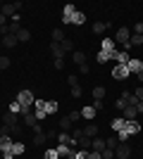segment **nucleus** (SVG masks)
Here are the masks:
<instances>
[{
	"mask_svg": "<svg viewBox=\"0 0 143 159\" xmlns=\"http://www.w3.org/2000/svg\"><path fill=\"white\" fill-rule=\"evenodd\" d=\"M131 74H129V69H126V64H115L112 66V79L115 81H126Z\"/></svg>",
	"mask_w": 143,
	"mask_h": 159,
	"instance_id": "1",
	"label": "nucleus"
},
{
	"mask_svg": "<svg viewBox=\"0 0 143 159\" xmlns=\"http://www.w3.org/2000/svg\"><path fill=\"white\" fill-rule=\"evenodd\" d=\"M129 38H131V31L126 26H119L115 31V43H119V45H126L129 43Z\"/></svg>",
	"mask_w": 143,
	"mask_h": 159,
	"instance_id": "2",
	"label": "nucleus"
},
{
	"mask_svg": "<svg viewBox=\"0 0 143 159\" xmlns=\"http://www.w3.org/2000/svg\"><path fill=\"white\" fill-rule=\"evenodd\" d=\"M45 102H48V100H34V116L38 121H43L48 116V114H45Z\"/></svg>",
	"mask_w": 143,
	"mask_h": 159,
	"instance_id": "3",
	"label": "nucleus"
},
{
	"mask_svg": "<svg viewBox=\"0 0 143 159\" xmlns=\"http://www.w3.org/2000/svg\"><path fill=\"white\" fill-rule=\"evenodd\" d=\"M129 157H131L129 143H119V145L115 147V159H129Z\"/></svg>",
	"mask_w": 143,
	"mask_h": 159,
	"instance_id": "4",
	"label": "nucleus"
},
{
	"mask_svg": "<svg viewBox=\"0 0 143 159\" xmlns=\"http://www.w3.org/2000/svg\"><path fill=\"white\" fill-rule=\"evenodd\" d=\"M117 43H115V38H102V43H100V50L102 52H107V55H112V60H115V52H117Z\"/></svg>",
	"mask_w": 143,
	"mask_h": 159,
	"instance_id": "5",
	"label": "nucleus"
},
{
	"mask_svg": "<svg viewBox=\"0 0 143 159\" xmlns=\"http://www.w3.org/2000/svg\"><path fill=\"white\" fill-rule=\"evenodd\" d=\"M21 7V2H10V5H0V14H5V17H10L12 19L14 14H17V10Z\"/></svg>",
	"mask_w": 143,
	"mask_h": 159,
	"instance_id": "6",
	"label": "nucleus"
},
{
	"mask_svg": "<svg viewBox=\"0 0 143 159\" xmlns=\"http://www.w3.org/2000/svg\"><path fill=\"white\" fill-rule=\"evenodd\" d=\"M34 93H31V90H19V95H17V102H21V105L24 107H31L34 105Z\"/></svg>",
	"mask_w": 143,
	"mask_h": 159,
	"instance_id": "7",
	"label": "nucleus"
},
{
	"mask_svg": "<svg viewBox=\"0 0 143 159\" xmlns=\"http://www.w3.org/2000/svg\"><path fill=\"white\" fill-rule=\"evenodd\" d=\"M55 150H57V154H60V157H64V159H67V157H74V147H72V145H62V143H57V147H55Z\"/></svg>",
	"mask_w": 143,
	"mask_h": 159,
	"instance_id": "8",
	"label": "nucleus"
},
{
	"mask_svg": "<svg viewBox=\"0 0 143 159\" xmlns=\"http://www.w3.org/2000/svg\"><path fill=\"white\" fill-rule=\"evenodd\" d=\"M126 69H129V74H141L143 71V60H134V57H131L129 60V64H126Z\"/></svg>",
	"mask_w": 143,
	"mask_h": 159,
	"instance_id": "9",
	"label": "nucleus"
},
{
	"mask_svg": "<svg viewBox=\"0 0 143 159\" xmlns=\"http://www.w3.org/2000/svg\"><path fill=\"white\" fill-rule=\"evenodd\" d=\"M136 116H138L136 105H126V107H124V119H126V121H136Z\"/></svg>",
	"mask_w": 143,
	"mask_h": 159,
	"instance_id": "10",
	"label": "nucleus"
},
{
	"mask_svg": "<svg viewBox=\"0 0 143 159\" xmlns=\"http://www.w3.org/2000/svg\"><path fill=\"white\" fill-rule=\"evenodd\" d=\"M17 43H19V40H17V36H12V33H5L2 40H0V45H2V48H14Z\"/></svg>",
	"mask_w": 143,
	"mask_h": 159,
	"instance_id": "11",
	"label": "nucleus"
},
{
	"mask_svg": "<svg viewBox=\"0 0 143 159\" xmlns=\"http://www.w3.org/2000/svg\"><path fill=\"white\" fill-rule=\"evenodd\" d=\"M2 124H5V126H10V128H14V126H19V119H17V114L7 112L5 116H2Z\"/></svg>",
	"mask_w": 143,
	"mask_h": 159,
	"instance_id": "12",
	"label": "nucleus"
},
{
	"mask_svg": "<svg viewBox=\"0 0 143 159\" xmlns=\"http://www.w3.org/2000/svg\"><path fill=\"white\" fill-rule=\"evenodd\" d=\"M115 60H117V64H129V50H117L115 52Z\"/></svg>",
	"mask_w": 143,
	"mask_h": 159,
	"instance_id": "13",
	"label": "nucleus"
},
{
	"mask_svg": "<svg viewBox=\"0 0 143 159\" xmlns=\"http://www.w3.org/2000/svg\"><path fill=\"white\" fill-rule=\"evenodd\" d=\"M12 143L14 140L10 135H0V152H7V150H12Z\"/></svg>",
	"mask_w": 143,
	"mask_h": 159,
	"instance_id": "14",
	"label": "nucleus"
},
{
	"mask_svg": "<svg viewBox=\"0 0 143 159\" xmlns=\"http://www.w3.org/2000/svg\"><path fill=\"white\" fill-rule=\"evenodd\" d=\"M105 150V140L102 138H93L91 140V152H102Z\"/></svg>",
	"mask_w": 143,
	"mask_h": 159,
	"instance_id": "15",
	"label": "nucleus"
},
{
	"mask_svg": "<svg viewBox=\"0 0 143 159\" xmlns=\"http://www.w3.org/2000/svg\"><path fill=\"white\" fill-rule=\"evenodd\" d=\"M24 152H26V145H24L21 140H14V143H12V154H14V157H19V154H24Z\"/></svg>",
	"mask_w": 143,
	"mask_h": 159,
	"instance_id": "16",
	"label": "nucleus"
},
{
	"mask_svg": "<svg viewBox=\"0 0 143 159\" xmlns=\"http://www.w3.org/2000/svg\"><path fill=\"white\" fill-rule=\"evenodd\" d=\"M124 128H126V119H124V116H117V119H112V131H124Z\"/></svg>",
	"mask_w": 143,
	"mask_h": 159,
	"instance_id": "17",
	"label": "nucleus"
},
{
	"mask_svg": "<svg viewBox=\"0 0 143 159\" xmlns=\"http://www.w3.org/2000/svg\"><path fill=\"white\" fill-rule=\"evenodd\" d=\"M57 143H62V145H72V147L76 145L74 140H72V135H69V133H64V131H62V133H57Z\"/></svg>",
	"mask_w": 143,
	"mask_h": 159,
	"instance_id": "18",
	"label": "nucleus"
},
{
	"mask_svg": "<svg viewBox=\"0 0 143 159\" xmlns=\"http://www.w3.org/2000/svg\"><path fill=\"white\" fill-rule=\"evenodd\" d=\"M83 135H86V138H98V126H95V124H88V126L83 128Z\"/></svg>",
	"mask_w": 143,
	"mask_h": 159,
	"instance_id": "19",
	"label": "nucleus"
},
{
	"mask_svg": "<svg viewBox=\"0 0 143 159\" xmlns=\"http://www.w3.org/2000/svg\"><path fill=\"white\" fill-rule=\"evenodd\" d=\"M95 114H98V112L93 109V105H88V107H83V109H81V116H83V119H88V121L95 119Z\"/></svg>",
	"mask_w": 143,
	"mask_h": 159,
	"instance_id": "20",
	"label": "nucleus"
},
{
	"mask_svg": "<svg viewBox=\"0 0 143 159\" xmlns=\"http://www.w3.org/2000/svg\"><path fill=\"white\" fill-rule=\"evenodd\" d=\"M50 50H53L55 60H62V57H64V48H62L60 43H53V45H50Z\"/></svg>",
	"mask_w": 143,
	"mask_h": 159,
	"instance_id": "21",
	"label": "nucleus"
},
{
	"mask_svg": "<svg viewBox=\"0 0 143 159\" xmlns=\"http://www.w3.org/2000/svg\"><path fill=\"white\" fill-rule=\"evenodd\" d=\"M126 131H129V135H136V133H141V124L138 121H126Z\"/></svg>",
	"mask_w": 143,
	"mask_h": 159,
	"instance_id": "22",
	"label": "nucleus"
},
{
	"mask_svg": "<svg viewBox=\"0 0 143 159\" xmlns=\"http://www.w3.org/2000/svg\"><path fill=\"white\" fill-rule=\"evenodd\" d=\"M69 21H72V24H83V21H86V14H83L81 10H76V12L72 14V19H69Z\"/></svg>",
	"mask_w": 143,
	"mask_h": 159,
	"instance_id": "23",
	"label": "nucleus"
},
{
	"mask_svg": "<svg viewBox=\"0 0 143 159\" xmlns=\"http://www.w3.org/2000/svg\"><path fill=\"white\" fill-rule=\"evenodd\" d=\"M29 38H31V33H29V29H24V26H21L19 31H17V40H19V43H26Z\"/></svg>",
	"mask_w": 143,
	"mask_h": 159,
	"instance_id": "24",
	"label": "nucleus"
},
{
	"mask_svg": "<svg viewBox=\"0 0 143 159\" xmlns=\"http://www.w3.org/2000/svg\"><path fill=\"white\" fill-rule=\"evenodd\" d=\"M72 62H74V64H86V55L83 52H79V50H76V52H72Z\"/></svg>",
	"mask_w": 143,
	"mask_h": 159,
	"instance_id": "25",
	"label": "nucleus"
},
{
	"mask_svg": "<svg viewBox=\"0 0 143 159\" xmlns=\"http://www.w3.org/2000/svg\"><path fill=\"white\" fill-rule=\"evenodd\" d=\"M72 126H74V121L69 119V116H64V119L60 121V131H64V133H69V131H72Z\"/></svg>",
	"mask_w": 143,
	"mask_h": 159,
	"instance_id": "26",
	"label": "nucleus"
},
{
	"mask_svg": "<svg viewBox=\"0 0 143 159\" xmlns=\"http://www.w3.org/2000/svg\"><path fill=\"white\" fill-rule=\"evenodd\" d=\"M53 43H64V31L62 29H53Z\"/></svg>",
	"mask_w": 143,
	"mask_h": 159,
	"instance_id": "27",
	"label": "nucleus"
},
{
	"mask_svg": "<svg viewBox=\"0 0 143 159\" xmlns=\"http://www.w3.org/2000/svg\"><path fill=\"white\" fill-rule=\"evenodd\" d=\"M102 98H105V88H102V86H95L93 88V100H102Z\"/></svg>",
	"mask_w": 143,
	"mask_h": 159,
	"instance_id": "28",
	"label": "nucleus"
},
{
	"mask_svg": "<svg viewBox=\"0 0 143 159\" xmlns=\"http://www.w3.org/2000/svg\"><path fill=\"white\" fill-rule=\"evenodd\" d=\"M24 124H26V126H29V128H34V126H36V124H38V119H36L34 114H26V116H24Z\"/></svg>",
	"mask_w": 143,
	"mask_h": 159,
	"instance_id": "29",
	"label": "nucleus"
},
{
	"mask_svg": "<svg viewBox=\"0 0 143 159\" xmlns=\"http://www.w3.org/2000/svg\"><path fill=\"white\" fill-rule=\"evenodd\" d=\"M95 60L100 62V64H105V62H110V60H112V55H107V52H102V50H100V52L95 55Z\"/></svg>",
	"mask_w": 143,
	"mask_h": 159,
	"instance_id": "30",
	"label": "nucleus"
},
{
	"mask_svg": "<svg viewBox=\"0 0 143 159\" xmlns=\"http://www.w3.org/2000/svg\"><path fill=\"white\" fill-rule=\"evenodd\" d=\"M81 138H83V128H74V131H72V140H74V143H79Z\"/></svg>",
	"mask_w": 143,
	"mask_h": 159,
	"instance_id": "31",
	"label": "nucleus"
},
{
	"mask_svg": "<svg viewBox=\"0 0 143 159\" xmlns=\"http://www.w3.org/2000/svg\"><path fill=\"white\" fill-rule=\"evenodd\" d=\"M55 112H57V102L55 100L53 102H45V114H55Z\"/></svg>",
	"mask_w": 143,
	"mask_h": 159,
	"instance_id": "32",
	"label": "nucleus"
},
{
	"mask_svg": "<svg viewBox=\"0 0 143 159\" xmlns=\"http://www.w3.org/2000/svg\"><path fill=\"white\" fill-rule=\"evenodd\" d=\"M45 140H48V138H45V133L41 131V133H36V138H34V145H43Z\"/></svg>",
	"mask_w": 143,
	"mask_h": 159,
	"instance_id": "33",
	"label": "nucleus"
},
{
	"mask_svg": "<svg viewBox=\"0 0 143 159\" xmlns=\"http://www.w3.org/2000/svg\"><path fill=\"white\" fill-rule=\"evenodd\" d=\"M100 157H102V159H115V150H110V147H105V150L100 152Z\"/></svg>",
	"mask_w": 143,
	"mask_h": 159,
	"instance_id": "34",
	"label": "nucleus"
},
{
	"mask_svg": "<svg viewBox=\"0 0 143 159\" xmlns=\"http://www.w3.org/2000/svg\"><path fill=\"white\" fill-rule=\"evenodd\" d=\"M105 29H107V24H102V21H95L93 24V33H102Z\"/></svg>",
	"mask_w": 143,
	"mask_h": 159,
	"instance_id": "35",
	"label": "nucleus"
},
{
	"mask_svg": "<svg viewBox=\"0 0 143 159\" xmlns=\"http://www.w3.org/2000/svg\"><path fill=\"white\" fill-rule=\"evenodd\" d=\"M79 145H81V150H88V152H91V138H86V135H83V138L79 140Z\"/></svg>",
	"mask_w": 143,
	"mask_h": 159,
	"instance_id": "36",
	"label": "nucleus"
},
{
	"mask_svg": "<svg viewBox=\"0 0 143 159\" xmlns=\"http://www.w3.org/2000/svg\"><path fill=\"white\" fill-rule=\"evenodd\" d=\"M43 159H60V154H57V150H45Z\"/></svg>",
	"mask_w": 143,
	"mask_h": 159,
	"instance_id": "37",
	"label": "nucleus"
},
{
	"mask_svg": "<svg viewBox=\"0 0 143 159\" xmlns=\"http://www.w3.org/2000/svg\"><path fill=\"white\" fill-rule=\"evenodd\" d=\"M10 64H12V62H10V57H5V55H0V71H2V69H7Z\"/></svg>",
	"mask_w": 143,
	"mask_h": 159,
	"instance_id": "38",
	"label": "nucleus"
},
{
	"mask_svg": "<svg viewBox=\"0 0 143 159\" xmlns=\"http://www.w3.org/2000/svg\"><path fill=\"white\" fill-rule=\"evenodd\" d=\"M74 159H91V152L88 150H79V152L74 154Z\"/></svg>",
	"mask_w": 143,
	"mask_h": 159,
	"instance_id": "39",
	"label": "nucleus"
},
{
	"mask_svg": "<svg viewBox=\"0 0 143 159\" xmlns=\"http://www.w3.org/2000/svg\"><path fill=\"white\" fill-rule=\"evenodd\" d=\"M62 48H64V52H72V48H74V43H72V38H64V43H60Z\"/></svg>",
	"mask_w": 143,
	"mask_h": 159,
	"instance_id": "40",
	"label": "nucleus"
},
{
	"mask_svg": "<svg viewBox=\"0 0 143 159\" xmlns=\"http://www.w3.org/2000/svg\"><path fill=\"white\" fill-rule=\"evenodd\" d=\"M117 145H119V140H117V138H107V140H105V147H110V150H115Z\"/></svg>",
	"mask_w": 143,
	"mask_h": 159,
	"instance_id": "41",
	"label": "nucleus"
},
{
	"mask_svg": "<svg viewBox=\"0 0 143 159\" xmlns=\"http://www.w3.org/2000/svg\"><path fill=\"white\" fill-rule=\"evenodd\" d=\"M67 83H69V86H72V88H74V86H79V76H76V74H69Z\"/></svg>",
	"mask_w": 143,
	"mask_h": 159,
	"instance_id": "42",
	"label": "nucleus"
},
{
	"mask_svg": "<svg viewBox=\"0 0 143 159\" xmlns=\"http://www.w3.org/2000/svg\"><path fill=\"white\" fill-rule=\"evenodd\" d=\"M131 95H134V98H136L138 102H143V86H141V88H136V90H134Z\"/></svg>",
	"mask_w": 143,
	"mask_h": 159,
	"instance_id": "43",
	"label": "nucleus"
},
{
	"mask_svg": "<svg viewBox=\"0 0 143 159\" xmlns=\"http://www.w3.org/2000/svg\"><path fill=\"white\" fill-rule=\"evenodd\" d=\"M93 109H95V112H102V109H105V102H102V100H95V102H93Z\"/></svg>",
	"mask_w": 143,
	"mask_h": 159,
	"instance_id": "44",
	"label": "nucleus"
},
{
	"mask_svg": "<svg viewBox=\"0 0 143 159\" xmlns=\"http://www.w3.org/2000/svg\"><path fill=\"white\" fill-rule=\"evenodd\" d=\"M115 107L119 109V112H124V107H126V100H124V98H119V100L115 102Z\"/></svg>",
	"mask_w": 143,
	"mask_h": 159,
	"instance_id": "45",
	"label": "nucleus"
},
{
	"mask_svg": "<svg viewBox=\"0 0 143 159\" xmlns=\"http://www.w3.org/2000/svg\"><path fill=\"white\" fill-rule=\"evenodd\" d=\"M45 138H48V140H57V131H55V128L45 131Z\"/></svg>",
	"mask_w": 143,
	"mask_h": 159,
	"instance_id": "46",
	"label": "nucleus"
},
{
	"mask_svg": "<svg viewBox=\"0 0 143 159\" xmlns=\"http://www.w3.org/2000/svg\"><path fill=\"white\" fill-rule=\"evenodd\" d=\"M131 33H138V36H143V21L134 24V31H131Z\"/></svg>",
	"mask_w": 143,
	"mask_h": 159,
	"instance_id": "47",
	"label": "nucleus"
},
{
	"mask_svg": "<svg viewBox=\"0 0 143 159\" xmlns=\"http://www.w3.org/2000/svg\"><path fill=\"white\" fill-rule=\"evenodd\" d=\"M72 98H81V86H74V88H72Z\"/></svg>",
	"mask_w": 143,
	"mask_h": 159,
	"instance_id": "48",
	"label": "nucleus"
},
{
	"mask_svg": "<svg viewBox=\"0 0 143 159\" xmlns=\"http://www.w3.org/2000/svg\"><path fill=\"white\" fill-rule=\"evenodd\" d=\"M67 116H69V119H72V121H76V119H79V116H81V112H72V114H67Z\"/></svg>",
	"mask_w": 143,
	"mask_h": 159,
	"instance_id": "49",
	"label": "nucleus"
},
{
	"mask_svg": "<svg viewBox=\"0 0 143 159\" xmlns=\"http://www.w3.org/2000/svg\"><path fill=\"white\" fill-rule=\"evenodd\" d=\"M79 71H81V74H88L91 69H88V64H81V66H79Z\"/></svg>",
	"mask_w": 143,
	"mask_h": 159,
	"instance_id": "50",
	"label": "nucleus"
},
{
	"mask_svg": "<svg viewBox=\"0 0 143 159\" xmlns=\"http://www.w3.org/2000/svg\"><path fill=\"white\" fill-rule=\"evenodd\" d=\"M14 154H12V150H7V152H2V159H12Z\"/></svg>",
	"mask_w": 143,
	"mask_h": 159,
	"instance_id": "51",
	"label": "nucleus"
},
{
	"mask_svg": "<svg viewBox=\"0 0 143 159\" xmlns=\"http://www.w3.org/2000/svg\"><path fill=\"white\" fill-rule=\"evenodd\" d=\"M91 159H102V157H100V152H91Z\"/></svg>",
	"mask_w": 143,
	"mask_h": 159,
	"instance_id": "52",
	"label": "nucleus"
},
{
	"mask_svg": "<svg viewBox=\"0 0 143 159\" xmlns=\"http://www.w3.org/2000/svg\"><path fill=\"white\" fill-rule=\"evenodd\" d=\"M136 109H138V114H143V102H138V105H136Z\"/></svg>",
	"mask_w": 143,
	"mask_h": 159,
	"instance_id": "53",
	"label": "nucleus"
},
{
	"mask_svg": "<svg viewBox=\"0 0 143 159\" xmlns=\"http://www.w3.org/2000/svg\"><path fill=\"white\" fill-rule=\"evenodd\" d=\"M138 81H141V86H143V71H141V74H138Z\"/></svg>",
	"mask_w": 143,
	"mask_h": 159,
	"instance_id": "54",
	"label": "nucleus"
},
{
	"mask_svg": "<svg viewBox=\"0 0 143 159\" xmlns=\"http://www.w3.org/2000/svg\"><path fill=\"white\" fill-rule=\"evenodd\" d=\"M67 159H74V157H67Z\"/></svg>",
	"mask_w": 143,
	"mask_h": 159,
	"instance_id": "55",
	"label": "nucleus"
},
{
	"mask_svg": "<svg viewBox=\"0 0 143 159\" xmlns=\"http://www.w3.org/2000/svg\"><path fill=\"white\" fill-rule=\"evenodd\" d=\"M12 159H17V157H12Z\"/></svg>",
	"mask_w": 143,
	"mask_h": 159,
	"instance_id": "56",
	"label": "nucleus"
},
{
	"mask_svg": "<svg viewBox=\"0 0 143 159\" xmlns=\"http://www.w3.org/2000/svg\"><path fill=\"white\" fill-rule=\"evenodd\" d=\"M0 48H2V45H0Z\"/></svg>",
	"mask_w": 143,
	"mask_h": 159,
	"instance_id": "57",
	"label": "nucleus"
}]
</instances>
